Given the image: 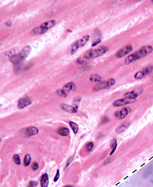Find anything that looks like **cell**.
Returning <instances> with one entry per match:
<instances>
[{
  "label": "cell",
  "instance_id": "obj_4",
  "mask_svg": "<svg viewBox=\"0 0 153 187\" xmlns=\"http://www.w3.org/2000/svg\"><path fill=\"white\" fill-rule=\"evenodd\" d=\"M133 46L131 45H128L124 47L123 48H121L117 51L116 53V57L118 58H122L124 57L129 53H130L133 51Z\"/></svg>",
  "mask_w": 153,
  "mask_h": 187
},
{
  "label": "cell",
  "instance_id": "obj_24",
  "mask_svg": "<svg viewBox=\"0 0 153 187\" xmlns=\"http://www.w3.org/2000/svg\"><path fill=\"white\" fill-rule=\"evenodd\" d=\"M89 59H87V58H86L85 56L84 57L79 58L76 61V63L78 65H84V64H86L89 63Z\"/></svg>",
  "mask_w": 153,
  "mask_h": 187
},
{
  "label": "cell",
  "instance_id": "obj_17",
  "mask_svg": "<svg viewBox=\"0 0 153 187\" xmlns=\"http://www.w3.org/2000/svg\"><path fill=\"white\" fill-rule=\"evenodd\" d=\"M131 124L130 122H124L121 125L119 126L117 128H116V133H122V132L124 131L128 127H129Z\"/></svg>",
  "mask_w": 153,
  "mask_h": 187
},
{
  "label": "cell",
  "instance_id": "obj_31",
  "mask_svg": "<svg viewBox=\"0 0 153 187\" xmlns=\"http://www.w3.org/2000/svg\"><path fill=\"white\" fill-rule=\"evenodd\" d=\"M110 122V119L107 116H104L101 118V124H107Z\"/></svg>",
  "mask_w": 153,
  "mask_h": 187
},
{
  "label": "cell",
  "instance_id": "obj_10",
  "mask_svg": "<svg viewBox=\"0 0 153 187\" xmlns=\"http://www.w3.org/2000/svg\"><path fill=\"white\" fill-rule=\"evenodd\" d=\"M9 60H10V61L13 64H14L17 67L21 64L23 60H24V59L21 57V56L19 54H15L14 55L9 57Z\"/></svg>",
  "mask_w": 153,
  "mask_h": 187
},
{
  "label": "cell",
  "instance_id": "obj_8",
  "mask_svg": "<svg viewBox=\"0 0 153 187\" xmlns=\"http://www.w3.org/2000/svg\"><path fill=\"white\" fill-rule=\"evenodd\" d=\"M142 91L143 90L142 89H137L132 92H128L124 93V96L125 98L132 99V100H136V98L142 92Z\"/></svg>",
  "mask_w": 153,
  "mask_h": 187
},
{
  "label": "cell",
  "instance_id": "obj_37",
  "mask_svg": "<svg viewBox=\"0 0 153 187\" xmlns=\"http://www.w3.org/2000/svg\"><path fill=\"white\" fill-rule=\"evenodd\" d=\"M113 160H114V159H113V157H109V158L107 159L106 160H105V161L104 162V165H107V164H110V163L111 162H112Z\"/></svg>",
  "mask_w": 153,
  "mask_h": 187
},
{
  "label": "cell",
  "instance_id": "obj_6",
  "mask_svg": "<svg viewBox=\"0 0 153 187\" xmlns=\"http://www.w3.org/2000/svg\"><path fill=\"white\" fill-rule=\"evenodd\" d=\"M32 104V100L29 97H25L22 98L18 101V108L20 109H23L27 107Z\"/></svg>",
  "mask_w": 153,
  "mask_h": 187
},
{
  "label": "cell",
  "instance_id": "obj_41",
  "mask_svg": "<svg viewBox=\"0 0 153 187\" xmlns=\"http://www.w3.org/2000/svg\"><path fill=\"white\" fill-rule=\"evenodd\" d=\"M64 187H74L72 186H71V185H66V186H64Z\"/></svg>",
  "mask_w": 153,
  "mask_h": 187
},
{
  "label": "cell",
  "instance_id": "obj_5",
  "mask_svg": "<svg viewBox=\"0 0 153 187\" xmlns=\"http://www.w3.org/2000/svg\"><path fill=\"white\" fill-rule=\"evenodd\" d=\"M136 100H132V99H129L128 98H124L120 99V100H116L115 101L113 102V106L114 107H120L122 106H125L128 104H131L134 103L136 101Z\"/></svg>",
  "mask_w": 153,
  "mask_h": 187
},
{
  "label": "cell",
  "instance_id": "obj_38",
  "mask_svg": "<svg viewBox=\"0 0 153 187\" xmlns=\"http://www.w3.org/2000/svg\"><path fill=\"white\" fill-rule=\"evenodd\" d=\"M101 39H98V40H96V41L93 42V43H92V47H94V46H96V45H98V44L100 43L101 42Z\"/></svg>",
  "mask_w": 153,
  "mask_h": 187
},
{
  "label": "cell",
  "instance_id": "obj_28",
  "mask_svg": "<svg viewBox=\"0 0 153 187\" xmlns=\"http://www.w3.org/2000/svg\"><path fill=\"white\" fill-rule=\"evenodd\" d=\"M94 143L92 142H89L87 143L86 145V150L88 152H90L91 151L92 149L94 148Z\"/></svg>",
  "mask_w": 153,
  "mask_h": 187
},
{
  "label": "cell",
  "instance_id": "obj_21",
  "mask_svg": "<svg viewBox=\"0 0 153 187\" xmlns=\"http://www.w3.org/2000/svg\"><path fill=\"white\" fill-rule=\"evenodd\" d=\"M56 24V21L54 20H52V21H47L46 22L43 23L40 26L44 27L47 29H49L50 28H52V27H53Z\"/></svg>",
  "mask_w": 153,
  "mask_h": 187
},
{
  "label": "cell",
  "instance_id": "obj_33",
  "mask_svg": "<svg viewBox=\"0 0 153 187\" xmlns=\"http://www.w3.org/2000/svg\"><path fill=\"white\" fill-rule=\"evenodd\" d=\"M39 168V165L36 162H34L32 163L31 164V169L33 171H37V170Z\"/></svg>",
  "mask_w": 153,
  "mask_h": 187
},
{
  "label": "cell",
  "instance_id": "obj_42",
  "mask_svg": "<svg viewBox=\"0 0 153 187\" xmlns=\"http://www.w3.org/2000/svg\"><path fill=\"white\" fill-rule=\"evenodd\" d=\"M1 105H0V110H1Z\"/></svg>",
  "mask_w": 153,
  "mask_h": 187
},
{
  "label": "cell",
  "instance_id": "obj_7",
  "mask_svg": "<svg viewBox=\"0 0 153 187\" xmlns=\"http://www.w3.org/2000/svg\"><path fill=\"white\" fill-rule=\"evenodd\" d=\"M129 112V108H122L121 110L116 111L114 113V116L117 118L119 120H123L126 118Z\"/></svg>",
  "mask_w": 153,
  "mask_h": 187
},
{
  "label": "cell",
  "instance_id": "obj_30",
  "mask_svg": "<svg viewBox=\"0 0 153 187\" xmlns=\"http://www.w3.org/2000/svg\"><path fill=\"white\" fill-rule=\"evenodd\" d=\"M56 92H57V94L59 95L60 97H61L66 98L68 97L66 94H65V93H64V92L62 89L57 90Z\"/></svg>",
  "mask_w": 153,
  "mask_h": 187
},
{
  "label": "cell",
  "instance_id": "obj_9",
  "mask_svg": "<svg viewBox=\"0 0 153 187\" xmlns=\"http://www.w3.org/2000/svg\"><path fill=\"white\" fill-rule=\"evenodd\" d=\"M62 90L64 92V93L66 94L67 96H69L70 92L72 91L73 92H76V84L73 82H70L69 83L65 84Z\"/></svg>",
  "mask_w": 153,
  "mask_h": 187
},
{
  "label": "cell",
  "instance_id": "obj_40",
  "mask_svg": "<svg viewBox=\"0 0 153 187\" xmlns=\"http://www.w3.org/2000/svg\"><path fill=\"white\" fill-rule=\"evenodd\" d=\"M12 22H7L6 23V25L7 26H10L12 25Z\"/></svg>",
  "mask_w": 153,
  "mask_h": 187
},
{
  "label": "cell",
  "instance_id": "obj_29",
  "mask_svg": "<svg viewBox=\"0 0 153 187\" xmlns=\"http://www.w3.org/2000/svg\"><path fill=\"white\" fill-rule=\"evenodd\" d=\"M13 160L16 164H17V165L21 164V157H20L19 155H18V154L14 155L13 156Z\"/></svg>",
  "mask_w": 153,
  "mask_h": 187
},
{
  "label": "cell",
  "instance_id": "obj_15",
  "mask_svg": "<svg viewBox=\"0 0 153 187\" xmlns=\"http://www.w3.org/2000/svg\"><path fill=\"white\" fill-rule=\"evenodd\" d=\"M49 185V176L47 173L42 175L40 179L41 187H48Z\"/></svg>",
  "mask_w": 153,
  "mask_h": 187
},
{
  "label": "cell",
  "instance_id": "obj_23",
  "mask_svg": "<svg viewBox=\"0 0 153 187\" xmlns=\"http://www.w3.org/2000/svg\"><path fill=\"white\" fill-rule=\"evenodd\" d=\"M90 80L92 82L99 83L102 81V78L99 75L94 74L90 77Z\"/></svg>",
  "mask_w": 153,
  "mask_h": 187
},
{
  "label": "cell",
  "instance_id": "obj_14",
  "mask_svg": "<svg viewBox=\"0 0 153 187\" xmlns=\"http://www.w3.org/2000/svg\"><path fill=\"white\" fill-rule=\"evenodd\" d=\"M103 89H107V81H103L98 83L93 88V91L95 92H98L99 91Z\"/></svg>",
  "mask_w": 153,
  "mask_h": 187
},
{
  "label": "cell",
  "instance_id": "obj_20",
  "mask_svg": "<svg viewBox=\"0 0 153 187\" xmlns=\"http://www.w3.org/2000/svg\"><path fill=\"white\" fill-rule=\"evenodd\" d=\"M48 29L44 28V27L39 26L34 28V30H32V32H33L35 34H44L45 32H46L47 31H48Z\"/></svg>",
  "mask_w": 153,
  "mask_h": 187
},
{
  "label": "cell",
  "instance_id": "obj_25",
  "mask_svg": "<svg viewBox=\"0 0 153 187\" xmlns=\"http://www.w3.org/2000/svg\"><path fill=\"white\" fill-rule=\"evenodd\" d=\"M31 162V156L30 154H26L25 155L24 161H23V164L25 167L28 166L30 164Z\"/></svg>",
  "mask_w": 153,
  "mask_h": 187
},
{
  "label": "cell",
  "instance_id": "obj_44",
  "mask_svg": "<svg viewBox=\"0 0 153 187\" xmlns=\"http://www.w3.org/2000/svg\"><path fill=\"white\" fill-rule=\"evenodd\" d=\"M153 156H152V157H151V158H150V159H149V160H151V159H152V158H153Z\"/></svg>",
  "mask_w": 153,
  "mask_h": 187
},
{
  "label": "cell",
  "instance_id": "obj_36",
  "mask_svg": "<svg viewBox=\"0 0 153 187\" xmlns=\"http://www.w3.org/2000/svg\"><path fill=\"white\" fill-rule=\"evenodd\" d=\"M73 157H73V156H70V157H69V158L68 159V161H67V163H66V166H65V170H66V168H68V167L69 166V165H70V163L72 162L73 160Z\"/></svg>",
  "mask_w": 153,
  "mask_h": 187
},
{
  "label": "cell",
  "instance_id": "obj_46",
  "mask_svg": "<svg viewBox=\"0 0 153 187\" xmlns=\"http://www.w3.org/2000/svg\"><path fill=\"white\" fill-rule=\"evenodd\" d=\"M152 2H153V1H152Z\"/></svg>",
  "mask_w": 153,
  "mask_h": 187
},
{
  "label": "cell",
  "instance_id": "obj_32",
  "mask_svg": "<svg viewBox=\"0 0 153 187\" xmlns=\"http://www.w3.org/2000/svg\"><path fill=\"white\" fill-rule=\"evenodd\" d=\"M151 171H152V168L150 167L148 168H147V170L144 172V173H143V177L144 179H146L147 177H148L150 175V174L151 173Z\"/></svg>",
  "mask_w": 153,
  "mask_h": 187
},
{
  "label": "cell",
  "instance_id": "obj_11",
  "mask_svg": "<svg viewBox=\"0 0 153 187\" xmlns=\"http://www.w3.org/2000/svg\"><path fill=\"white\" fill-rule=\"evenodd\" d=\"M89 39H90V36L89 35H86L83 36L82 38L81 39L77 40V41L74 42V43L75 44L76 46L78 48H80V47H82L87 43V42L89 41Z\"/></svg>",
  "mask_w": 153,
  "mask_h": 187
},
{
  "label": "cell",
  "instance_id": "obj_43",
  "mask_svg": "<svg viewBox=\"0 0 153 187\" xmlns=\"http://www.w3.org/2000/svg\"><path fill=\"white\" fill-rule=\"evenodd\" d=\"M1 140H2V139H1V138H0V143H1Z\"/></svg>",
  "mask_w": 153,
  "mask_h": 187
},
{
  "label": "cell",
  "instance_id": "obj_34",
  "mask_svg": "<svg viewBox=\"0 0 153 187\" xmlns=\"http://www.w3.org/2000/svg\"><path fill=\"white\" fill-rule=\"evenodd\" d=\"M60 178V170L59 169H57V172H56V175L54 176V179H53V181L54 183L57 182V181L59 180V179Z\"/></svg>",
  "mask_w": 153,
  "mask_h": 187
},
{
  "label": "cell",
  "instance_id": "obj_2",
  "mask_svg": "<svg viewBox=\"0 0 153 187\" xmlns=\"http://www.w3.org/2000/svg\"><path fill=\"white\" fill-rule=\"evenodd\" d=\"M108 51V48L104 46H102L99 48L96 49H91L87 51L85 55V57L87 59L90 60L93 58H96L103 55Z\"/></svg>",
  "mask_w": 153,
  "mask_h": 187
},
{
  "label": "cell",
  "instance_id": "obj_27",
  "mask_svg": "<svg viewBox=\"0 0 153 187\" xmlns=\"http://www.w3.org/2000/svg\"><path fill=\"white\" fill-rule=\"evenodd\" d=\"M115 80L114 78H110L108 80H107V89H110L112 86H114L115 84Z\"/></svg>",
  "mask_w": 153,
  "mask_h": 187
},
{
  "label": "cell",
  "instance_id": "obj_16",
  "mask_svg": "<svg viewBox=\"0 0 153 187\" xmlns=\"http://www.w3.org/2000/svg\"><path fill=\"white\" fill-rule=\"evenodd\" d=\"M38 133H39V130L36 127H30L26 130V133L27 136L28 137L34 136V135H37Z\"/></svg>",
  "mask_w": 153,
  "mask_h": 187
},
{
  "label": "cell",
  "instance_id": "obj_19",
  "mask_svg": "<svg viewBox=\"0 0 153 187\" xmlns=\"http://www.w3.org/2000/svg\"><path fill=\"white\" fill-rule=\"evenodd\" d=\"M69 133H70V131H69V129L66 127H60V129H59L57 130V133L59 134V135L63 137L68 136L69 134Z\"/></svg>",
  "mask_w": 153,
  "mask_h": 187
},
{
  "label": "cell",
  "instance_id": "obj_13",
  "mask_svg": "<svg viewBox=\"0 0 153 187\" xmlns=\"http://www.w3.org/2000/svg\"><path fill=\"white\" fill-rule=\"evenodd\" d=\"M31 51V47L30 46H27L25 47L22 49H21L19 54L25 60L27 57H28L29 54H30Z\"/></svg>",
  "mask_w": 153,
  "mask_h": 187
},
{
  "label": "cell",
  "instance_id": "obj_18",
  "mask_svg": "<svg viewBox=\"0 0 153 187\" xmlns=\"http://www.w3.org/2000/svg\"><path fill=\"white\" fill-rule=\"evenodd\" d=\"M110 147L112 148L111 153L110 154V155H112L113 154L115 153V151H116V148L117 147V139L116 138H113L110 142Z\"/></svg>",
  "mask_w": 153,
  "mask_h": 187
},
{
  "label": "cell",
  "instance_id": "obj_1",
  "mask_svg": "<svg viewBox=\"0 0 153 187\" xmlns=\"http://www.w3.org/2000/svg\"><path fill=\"white\" fill-rule=\"evenodd\" d=\"M153 48L152 46L147 45L142 46L139 50L136 51L133 54L130 55L125 59V64L128 65L136 60H140L142 58H145L148 55L150 54L153 52Z\"/></svg>",
  "mask_w": 153,
  "mask_h": 187
},
{
  "label": "cell",
  "instance_id": "obj_45",
  "mask_svg": "<svg viewBox=\"0 0 153 187\" xmlns=\"http://www.w3.org/2000/svg\"><path fill=\"white\" fill-rule=\"evenodd\" d=\"M152 80L153 81V78H152Z\"/></svg>",
  "mask_w": 153,
  "mask_h": 187
},
{
  "label": "cell",
  "instance_id": "obj_3",
  "mask_svg": "<svg viewBox=\"0 0 153 187\" xmlns=\"http://www.w3.org/2000/svg\"><path fill=\"white\" fill-rule=\"evenodd\" d=\"M153 69V67L152 65L147 66V67L143 68L142 71L137 72L134 75V78L136 80H140L144 78L147 75L152 72Z\"/></svg>",
  "mask_w": 153,
  "mask_h": 187
},
{
  "label": "cell",
  "instance_id": "obj_35",
  "mask_svg": "<svg viewBox=\"0 0 153 187\" xmlns=\"http://www.w3.org/2000/svg\"><path fill=\"white\" fill-rule=\"evenodd\" d=\"M36 186H37V183L35 181H30L27 187H36Z\"/></svg>",
  "mask_w": 153,
  "mask_h": 187
},
{
  "label": "cell",
  "instance_id": "obj_26",
  "mask_svg": "<svg viewBox=\"0 0 153 187\" xmlns=\"http://www.w3.org/2000/svg\"><path fill=\"white\" fill-rule=\"evenodd\" d=\"M69 125H70V127L72 128L73 131L74 132V134H76L78 133V126L76 123L72 121H70L69 122Z\"/></svg>",
  "mask_w": 153,
  "mask_h": 187
},
{
  "label": "cell",
  "instance_id": "obj_39",
  "mask_svg": "<svg viewBox=\"0 0 153 187\" xmlns=\"http://www.w3.org/2000/svg\"><path fill=\"white\" fill-rule=\"evenodd\" d=\"M102 136H103V134H102L101 133H98V134L97 138H101V137Z\"/></svg>",
  "mask_w": 153,
  "mask_h": 187
},
{
  "label": "cell",
  "instance_id": "obj_22",
  "mask_svg": "<svg viewBox=\"0 0 153 187\" xmlns=\"http://www.w3.org/2000/svg\"><path fill=\"white\" fill-rule=\"evenodd\" d=\"M82 100V98L80 96H76L75 98L73 99L72 102V106L74 108H75L76 109L78 110V108H79V103L81 102Z\"/></svg>",
  "mask_w": 153,
  "mask_h": 187
},
{
  "label": "cell",
  "instance_id": "obj_12",
  "mask_svg": "<svg viewBox=\"0 0 153 187\" xmlns=\"http://www.w3.org/2000/svg\"><path fill=\"white\" fill-rule=\"evenodd\" d=\"M62 110H64L66 112L69 113H76L78 112V110L76 109L72 106H70L66 104H61L60 105Z\"/></svg>",
  "mask_w": 153,
  "mask_h": 187
}]
</instances>
